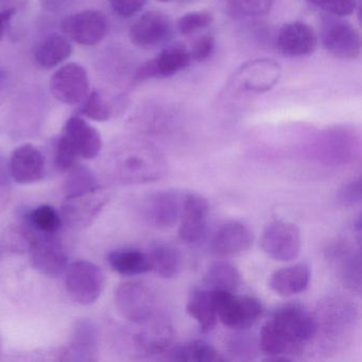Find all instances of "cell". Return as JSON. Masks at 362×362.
I'll list each match as a JSON object with an SVG mask.
<instances>
[{
  "label": "cell",
  "mask_w": 362,
  "mask_h": 362,
  "mask_svg": "<svg viewBox=\"0 0 362 362\" xmlns=\"http://www.w3.org/2000/svg\"><path fill=\"white\" fill-rule=\"evenodd\" d=\"M317 332L313 315L298 305H287L277 309L262 326L259 347L264 355L279 360L281 355L310 341Z\"/></svg>",
  "instance_id": "cell-1"
},
{
  "label": "cell",
  "mask_w": 362,
  "mask_h": 362,
  "mask_svg": "<svg viewBox=\"0 0 362 362\" xmlns=\"http://www.w3.org/2000/svg\"><path fill=\"white\" fill-rule=\"evenodd\" d=\"M117 179L124 184H144L158 181L167 173V163L152 150L129 152L115 163Z\"/></svg>",
  "instance_id": "cell-2"
},
{
  "label": "cell",
  "mask_w": 362,
  "mask_h": 362,
  "mask_svg": "<svg viewBox=\"0 0 362 362\" xmlns=\"http://www.w3.org/2000/svg\"><path fill=\"white\" fill-rule=\"evenodd\" d=\"M115 305L119 315L134 324L145 325L156 317V298L139 281L120 284L115 291Z\"/></svg>",
  "instance_id": "cell-3"
},
{
  "label": "cell",
  "mask_w": 362,
  "mask_h": 362,
  "mask_svg": "<svg viewBox=\"0 0 362 362\" xmlns=\"http://www.w3.org/2000/svg\"><path fill=\"white\" fill-rule=\"evenodd\" d=\"M214 292L218 319L228 327L237 330L247 329L262 317V305L258 298L236 296L228 292Z\"/></svg>",
  "instance_id": "cell-4"
},
{
  "label": "cell",
  "mask_w": 362,
  "mask_h": 362,
  "mask_svg": "<svg viewBox=\"0 0 362 362\" xmlns=\"http://www.w3.org/2000/svg\"><path fill=\"white\" fill-rule=\"evenodd\" d=\"M65 286L75 302L92 305L101 296L105 274L97 264L88 260H78L67 267Z\"/></svg>",
  "instance_id": "cell-5"
},
{
  "label": "cell",
  "mask_w": 362,
  "mask_h": 362,
  "mask_svg": "<svg viewBox=\"0 0 362 362\" xmlns=\"http://www.w3.org/2000/svg\"><path fill=\"white\" fill-rule=\"evenodd\" d=\"M260 245L272 259L291 262L298 257L302 247L300 230L291 222L274 220L262 232Z\"/></svg>",
  "instance_id": "cell-6"
},
{
  "label": "cell",
  "mask_w": 362,
  "mask_h": 362,
  "mask_svg": "<svg viewBox=\"0 0 362 362\" xmlns=\"http://www.w3.org/2000/svg\"><path fill=\"white\" fill-rule=\"evenodd\" d=\"M321 39L328 54L341 60H354L361 52L359 31L341 18H332L324 23Z\"/></svg>",
  "instance_id": "cell-7"
},
{
  "label": "cell",
  "mask_w": 362,
  "mask_h": 362,
  "mask_svg": "<svg viewBox=\"0 0 362 362\" xmlns=\"http://www.w3.org/2000/svg\"><path fill=\"white\" fill-rule=\"evenodd\" d=\"M29 251L33 268L42 274L58 276L65 272L69 267L66 250L54 234L37 233Z\"/></svg>",
  "instance_id": "cell-8"
},
{
  "label": "cell",
  "mask_w": 362,
  "mask_h": 362,
  "mask_svg": "<svg viewBox=\"0 0 362 362\" xmlns=\"http://www.w3.org/2000/svg\"><path fill=\"white\" fill-rule=\"evenodd\" d=\"M90 81L82 65L69 63L61 67L50 79V90L54 98L65 105H78L88 97Z\"/></svg>",
  "instance_id": "cell-9"
},
{
  "label": "cell",
  "mask_w": 362,
  "mask_h": 362,
  "mask_svg": "<svg viewBox=\"0 0 362 362\" xmlns=\"http://www.w3.org/2000/svg\"><path fill=\"white\" fill-rule=\"evenodd\" d=\"M185 194L173 189L152 194L144 203V217L156 228H173L181 218Z\"/></svg>",
  "instance_id": "cell-10"
},
{
  "label": "cell",
  "mask_w": 362,
  "mask_h": 362,
  "mask_svg": "<svg viewBox=\"0 0 362 362\" xmlns=\"http://www.w3.org/2000/svg\"><path fill=\"white\" fill-rule=\"evenodd\" d=\"M61 28L76 43L94 46L105 39L109 24L101 12L88 10L65 18L61 23Z\"/></svg>",
  "instance_id": "cell-11"
},
{
  "label": "cell",
  "mask_w": 362,
  "mask_h": 362,
  "mask_svg": "<svg viewBox=\"0 0 362 362\" xmlns=\"http://www.w3.org/2000/svg\"><path fill=\"white\" fill-rule=\"evenodd\" d=\"M109 202V196L103 188L74 198H65L62 205V219L69 228L80 230L88 228Z\"/></svg>",
  "instance_id": "cell-12"
},
{
  "label": "cell",
  "mask_w": 362,
  "mask_h": 362,
  "mask_svg": "<svg viewBox=\"0 0 362 362\" xmlns=\"http://www.w3.org/2000/svg\"><path fill=\"white\" fill-rule=\"evenodd\" d=\"M171 24L162 12L149 11L141 16L130 29L131 42L141 49H150L170 37Z\"/></svg>",
  "instance_id": "cell-13"
},
{
  "label": "cell",
  "mask_w": 362,
  "mask_h": 362,
  "mask_svg": "<svg viewBox=\"0 0 362 362\" xmlns=\"http://www.w3.org/2000/svg\"><path fill=\"white\" fill-rule=\"evenodd\" d=\"M60 359L75 362H94L98 359V329L90 320L77 321L71 341Z\"/></svg>",
  "instance_id": "cell-14"
},
{
  "label": "cell",
  "mask_w": 362,
  "mask_h": 362,
  "mask_svg": "<svg viewBox=\"0 0 362 362\" xmlns=\"http://www.w3.org/2000/svg\"><path fill=\"white\" fill-rule=\"evenodd\" d=\"M209 214V205L204 197L194 192L186 194L180 218V238L186 243L200 240L206 228Z\"/></svg>",
  "instance_id": "cell-15"
},
{
  "label": "cell",
  "mask_w": 362,
  "mask_h": 362,
  "mask_svg": "<svg viewBox=\"0 0 362 362\" xmlns=\"http://www.w3.org/2000/svg\"><path fill=\"white\" fill-rule=\"evenodd\" d=\"M9 171L16 183H37L45 177V158L35 146L25 144L12 153Z\"/></svg>",
  "instance_id": "cell-16"
},
{
  "label": "cell",
  "mask_w": 362,
  "mask_h": 362,
  "mask_svg": "<svg viewBox=\"0 0 362 362\" xmlns=\"http://www.w3.org/2000/svg\"><path fill=\"white\" fill-rule=\"evenodd\" d=\"M281 67L272 60H255L243 65L235 76V82L241 90L264 93L279 81Z\"/></svg>",
  "instance_id": "cell-17"
},
{
  "label": "cell",
  "mask_w": 362,
  "mask_h": 362,
  "mask_svg": "<svg viewBox=\"0 0 362 362\" xmlns=\"http://www.w3.org/2000/svg\"><path fill=\"white\" fill-rule=\"evenodd\" d=\"M317 45L315 30L304 23L285 25L277 35V47L283 56L300 58L313 54Z\"/></svg>",
  "instance_id": "cell-18"
},
{
  "label": "cell",
  "mask_w": 362,
  "mask_h": 362,
  "mask_svg": "<svg viewBox=\"0 0 362 362\" xmlns=\"http://www.w3.org/2000/svg\"><path fill=\"white\" fill-rule=\"evenodd\" d=\"M254 236L247 226L237 221L223 224L214 236L211 251L218 257H232L247 251Z\"/></svg>",
  "instance_id": "cell-19"
},
{
  "label": "cell",
  "mask_w": 362,
  "mask_h": 362,
  "mask_svg": "<svg viewBox=\"0 0 362 362\" xmlns=\"http://www.w3.org/2000/svg\"><path fill=\"white\" fill-rule=\"evenodd\" d=\"M317 330L323 329L326 334H342L353 325L356 320L355 307L343 298H329L320 305L317 315H313Z\"/></svg>",
  "instance_id": "cell-20"
},
{
  "label": "cell",
  "mask_w": 362,
  "mask_h": 362,
  "mask_svg": "<svg viewBox=\"0 0 362 362\" xmlns=\"http://www.w3.org/2000/svg\"><path fill=\"white\" fill-rule=\"evenodd\" d=\"M63 135L71 141L80 158L93 160L100 153L103 148L100 133L79 116H73L67 120Z\"/></svg>",
  "instance_id": "cell-21"
},
{
  "label": "cell",
  "mask_w": 362,
  "mask_h": 362,
  "mask_svg": "<svg viewBox=\"0 0 362 362\" xmlns=\"http://www.w3.org/2000/svg\"><path fill=\"white\" fill-rule=\"evenodd\" d=\"M310 281V270L305 264L275 271L269 279L271 290L279 296H291L305 291Z\"/></svg>",
  "instance_id": "cell-22"
},
{
  "label": "cell",
  "mask_w": 362,
  "mask_h": 362,
  "mask_svg": "<svg viewBox=\"0 0 362 362\" xmlns=\"http://www.w3.org/2000/svg\"><path fill=\"white\" fill-rule=\"evenodd\" d=\"M186 311L196 320L201 332H211L218 320L215 292L207 288L192 290L188 296Z\"/></svg>",
  "instance_id": "cell-23"
},
{
  "label": "cell",
  "mask_w": 362,
  "mask_h": 362,
  "mask_svg": "<svg viewBox=\"0 0 362 362\" xmlns=\"http://www.w3.org/2000/svg\"><path fill=\"white\" fill-rule=\"evenodd\" d=\"M332 258L337 262L339 274L343 284L351 291L361 292V255L360 250L349 245H337L330 251Z\"/></svg>",
  "instance_id": "cell-24"
},
{
  "label": "cell",
  "mask_w": 362,
  "mask_h": 362,
  "mask_svg": "<svg viewBox=\"0 0 362 362\" xmlns=\"http://www.w3.org/2000/svg\"><path fill=\"white\" fill-rule=\"evenodd\" d=\"M145 325H148V327L137 334L135 339L139 349L148 355H158L168 351L171 349L175 336L170 324L164 320L162 321L154 317Z\"/></svg>",
  "instance_id": "cell-25"
},
{
  "label": "cell",
  "mask_w": 362,
  "mask_h": 362,
  "mask_svg": "<svg viewBox=\"0 0 362 362\" xmlns=\"http://www.w3.org/2000/svg\"><path fill=\"white\" fill-rule=\"evenodd\" d=\"M73 46L67 37L60 35H50L37 45L35 61L43 69L58 66L71 56Z\"/></svg>",
  "instance_id": "cell-26"
},
{
  "label": "cell",
  "mask_w": 362,
  "mask_h": 362,
  "mask_svg": "<svg viewBox=\"0 0 362 362\" xmlns=\"http://www.w3.org/2000/svg\"><path fill=\"white\" fill-rule=\"evenodd\" d=\"M238 269L228 262H217L209 267L204 275L205 288L216 292L235 293L240 285Z\"/></svg>",
  "instance_id": "cell-27"
},
{
  "label": "cell",
  "mask_w": 362,
  "mask_h": 362,
  "mask_svg": "<svg viewBox=\"0 0 362 362\" xmlns=\"http://www.w3.org/2000/svg\"><path fill=\"white\" fill-rule=\"evenodd\" d=\"M190 60V52H188L185 46L177 43L165 48L152 61L156 69V77L169 78L184 71L189 65Z\"/></svg>",
  "instance_id": "cell-28"
},
{
  "label": "cell",
  "mask_w": 362,
  "mask_h": 362,
  "mask_svg": "<svg viewBox=\"0 0 362 362\" xmlns=\"http://www.w3.org/2000/svg\"><path fill=\"white\" fill-rule=\"evenodd\" d=\"M109 264L116 272L122 275H139L150 271L148 254L137 249H120L111 252Z\"/></svg>",
  "instance_id": "cell-29"
},
{
  "label": "cell",
  "mask_w": 362,
  "mask_h": 362,
  "mask_svg": "<svg viewBox=\"0 0 362 362\" xmlns=\"http://www.w3.org/2000/svg\"><path fill=\"white\" fill-rule=\"evenodd\" d=\"M147 254L150 271L164 279H173L177 276L181 270V255L171 245L158 243L153 245Z\"/></svg>",
  "instance_id": "cell-30"
},
{
  "label": "cell",
  "mask_w": 362,
  "mask_h": 362,
  "mask_svg": "<svg viewBox=\"0 0 362 362\" xmlns=\"http://www.w3.org/2000/svg\"><path fill=\"white\" fill-rule=\"evenodd\" d=\"M168 355L169 359L175 361L209 362L220 360L219 353L215 347L205 341H190L171 347Z\"/></svg>",
  "instance_id": "cell-31"
},
{
  "label": "cell",
  "mask_w": 362,
  "mask_h": 362,
  "mask_svg": "<svg viewBox=\"0 0 362 362\" xmlns=\"http://www.w3.org/2000/svg\"><path fill=\"white\" fill-rule=\"evenodd\" d=\"M98 179L88 167L76 164L69 169V175L64 183V194L66 198L82 196L99 189Z\"/></svg>",
  "instance_id": "cell-32"
},
{
  "label": "cell",
  "mask_w": 362,
  "mask_h": 362,
  "mask_svg": "<svg viewBox=\"0 0 362 362\" xmlns=\"http://www.w3.org/2000/svg\"><path fill=\"white\" fill-rule=\"evenodd\" d=\"M25 218L27 223L40 234H56L62 223L60 215L49 205L37 207Z\"/></svg>",
  "instance_id": "cell-33"
},
{
  "label": "cell",
  "mask_w": 362,
  "mask_h": 362,
  "mask_svg": "<svg viewBox=\"0 0 362 362\" xmlns=\"http://www.w3.org/2000/svg\"><path fill=\"white\" fill-rule=\"evenodd\" d=\"M214 22L213 14L207 11L190 12L180 18L177 22V29L183 35H189L197 31L202 30L211 26Z\"/></svg>",
  "instance_id": "cell-34"
},
{
  "label": "cell",
  "mask_w": 362,
  "mask_h": 362,
  "mask_svg": "<svg viewBox=\"0 0 362 362\" xmlns=\"http://www.w3.org/2000/svg\"><path fill=\"white\" fill-rule=\"evenodd\" d=\"M80 114L96 122H107L111 117L109 107L97 92L88 95L84 99Z\"/></svg>",
  "instance_id": "cell-35"
},
{
  "label": "cell",
  "mask_w": 362,
  "mask_h": 362,
  "mask_svg": "<svg viewBox=\"0 0 362 362\" xmlns=\"http://www.w3.org/2000/svg\"><path fill=\"white\" fill-rule=\"evenodd\" d=\"M80 158L77 150L71 141L62 135L54 145V163L61 171H67L73 168Z\"/></svg>",
  "instance_id": "cell-36"
},
{
  "label": "cell",
  "mask_w": 362,
  "mask_h": 362,
  "mask_svg": "<svg viewBox=\"0 0 362 362\" xmlns=\"http://www.w3.org/2000/svg\"><path fill=\"white\" fill-rule=\"evenodd\" d=\"M273 0H230L233 11L239 16H259L270 11Z\"/></svg>",
  "instance_id": "cell-37"
},
{
  "label": "cell",
  "mask_w": 362,
  "mask_h": 362,
  "mask_svg": "<svg viewBox=\"0 0 362 362\" xmlns=\"http://www.w3.org/2000/svg\"><path fill=\"white\" fill-rule=\"evenodd\" d=\"M313 5L334 16H349L355 11V0H310Z\"/></svg>",
  "instance_id": "cell-38"
},
{
  "label": "cell",
  "mask_w": 362,
  "mask_h": 362,
  "mask_svg": "<svg viewBox=\"0 0 362 362\" xmlns=\"http://www.w3.org/2000/svg\"><path fill=\"white\" fill-rule=\"evenodd\" d=\"M338 200L343 206L354 207L361 203V179L351 180L338 192Z\"/></svg>",
  "instance_id": "cell-39"
},
{
  "label": "cell",
  "mask_w": 362,
  "mask_h": 362,
  "mask_svg": "<svg viewBox=\"0 0 362 362\" xmlns=\"http://www.w3.org/2000/svg\"><path fill=\"white\" fill-rule=\"evenodd\" d=\"M10 171L5 160L0 158V213H3L11 202L12 186Z\"/></svg>",
  "instance_id": "cell-40"
},
{
  "label": "cell",
  "mask_w": 362,
  "mask_h": 362,
  "mask_svg": "<svg viewBox=\"0 0 362 362\" xmlns=\"http://www.w3.org/2000/svg\"><path fill=\"white\" fill-rule=\"evenodd\" d=\"M110 4L118 16L131 18L145 7L147 0H110Z\"/></svg>",
  "instance_id": "cell-41"
},
{
  "label": "cell",
  "mask_w": 362,
  "mask_h": 362,
  "mask_svg": "<svg viewBox=\"0 0 362 362\" xmlns=\"http://www.w3.org/2000/svg\"><path fill=\"white\" fill-rule=\"evenodd\" d=\"M214 50H215V39L211 35H204L194 43V47L190 52V57L194 60L202 62V61L211 58Z\"/></svg>",
  "instance_id": "cell-42"
},
{
  "label": "cell",
  "mask_w": 362,
  "mask_h": 362,
  "mask_svg": "<svg viewBox=\"0 0 362 362\" xmlns=\"http://www.w3.org/2000/svg\"><path fill=\"white\" fill-rule=\"evenodd\" d=\"M16 12V8H9V9L0 11V40L3 39L4 35H5L6 33V29H7L10 21L13 18Z\"/></svg>",
  "instance_id": "cell-43"
},
{
  "label": "cell",
  "mask_w": 362,
  "mask_h": 362,
  "mask_svg": "<svg viewBox=\"0 0 362 362\" xmlns=\"http://www.w3.org/2000/svg\"><path fill=\"white\" fill-rule=\"evenodd\" d=\"M10 0H0V7H3L6 4L9 3Z\"/></svg>",
  "instance_id": "cell-44"
},
{
  "label": "cell",
  "mask_w": 362,
  "mask_h": 362,
  "mask_svg": "<svg viewBox=\"0 0 362 362\" xmlns=\"http://www.w3.org/2000/svg\"><path fill=\"white\" fill-rule=\"evenodd\" d=\"M1 347H3V340H1V336H0V354H1Z\"/></svg>",
  "instance_id": "cell-45"
},
{
  "label": "cell",
  "mask_w": 362,
  "mask_h": 362,
  "mask_svg": "<svg viewBox=\"0 0 362 362\" xmlns=\"http://www.w3.org/2000/svg\"><path fill=\"white\" fill-rule=\"evenodd\" d=\"M158 1H160V3H169L171 0H158Z\"/></svg>",
  "instance_id": "cell-46"
},
{
  "label": "cell",
  "mask_w": 362,
  "mask_h": 362,
  "mask_svg": "<svg viewBox=\"0 0 362 362\" xmlns=\"http://www.w3.org/2000/svg\"><path fill=\"white\" fill-rule=\"evenodd\" d=\"M4 79V76H3V73H1V71H0V81H1V80Z\"/></svg>",
  "instance_id": "cell-47"
},
{
  "label": "cell",
  "mask_w": 362,
  "mask_h": 362,
  "mask_svg": "<svg viewBox=\"0 0 362 362\" xmlns=\"http://www.w3.org/2000/svg\"><path fill=\"white\" fill-rule=\"evenodd\" d=\"M189 1H194V0H189Z\"/></svg>",
  "instance_id": "cell-48"
},
{
  "label": "cell",
  "mask_w": 362,
  "mask_h": 362,
  "mask_svg": "<svg viewBox=\"0 0 362 362\" xmlns=\"http://www.w3.org/2000/svg\"><path fill=\"white\" fill-rule=\"evenodd\" d=\"M0 254H1V251H0Z\"/></svg>",
  "instance_id": "cell-49"
}]
</instances>
